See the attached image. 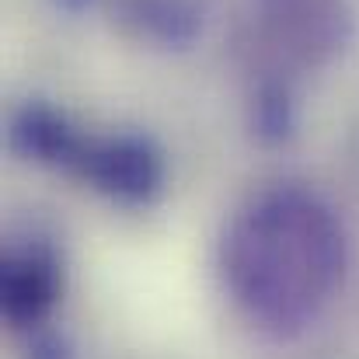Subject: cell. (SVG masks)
Here are the masks:
<instances>
[{
	"mask_svg": "<svg viewBox=\"0 0 359 359\" xmlns=\"http://www.w3.org/2000/svg\"><path fill=\"white\" fill-rule=\"evenodd\" d=\"M18 136L25 140L28 154H35L39 161H74V154H77L67 126L53 116H46V112H28Z\"/></svg>",
	"mask_w": 359,
	"mask_h": 359,
	"instance_id": "obj_4",
	"label": "cell"
},
{
	"mask_svg": "<svg viewBox=\"0 0 359 359\" xmlns=\"http://www.w3.org/2000/svg\"><path fill=\"white\" fill-rule=\"evenodd\" d=\"M4 318L11 328H35L60 300V265L49 251H21L4 265Z\"/></svg>",
	"mask_w": 359,
	"mask_h": 359,
	"instance_id": "obj_2",
	"label": "cell"
},
{
	"mask_svg": "<svg viewBox=\"0 0 359 359\" xmlns=\"http://www.w3.org/2000/svg\"><path fill=\"white\" fill-rule=\"evenodd\" d=\"M81 164L98 189H105L122 203H143L161 185V164L140 140H119L105 143L102 150H88Z\"/></svg>",
	"mask_w": 359,
	"mask_h": 359,
	"instance_id": "obj_3",
	"label": "cell"
},
{
	"mask_svg": "<svg viewBox=\"0 0 359 359\" xmlns=\"http://www.w3.org/2000/svg\"><path fill=\"white\" fill-rule=\"evenodd\" d=\"M28 359H74V349H70L67 339H60V335H42V339L32 342Z\"/></svg>",
	"mask_w": 359,
	"mask_h": 359,
	"instance_id": "obj_5",
	"label": "cell"
},
{
	"mask_svg": "<svg viewBox=\"0 0 359 359\" xmlns=\"http://www.w3.org/2000/svg\"><path fill=\"white\" fill-rule=\"evenodd\" d=\"M349 269L339 217L304 189L255 199L220 244V272L234 304L265 332L297 335L335 297Z\"/></svg>",
	"mask_w": 359,
	"mask_h": 359,
	"instance_id": "obj_1",
	"label": "cell"
}]
</instances>
